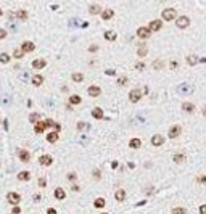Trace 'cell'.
I'll use <instances>...</instances> for the list:
<instances>
[{"label": "cell", "mask_w": 206, "mask_h": 214, "mask_svg": "<svg viewBox=\"0 0 206 214\" xmlns=\"http://www.w3.org/2000/svg\"><path fill=\"white\" fill-rule=\"evenodd\" d=\"M176 16H177V10H174V8H166V10H163V13H161V18L164 21H172Z\"/></svg>", "instance_id": "1"}, {"label": "cell", "mask_w": 206, "mask_h": 214, "mask_svg": "<svg viewBox=\"0 0 206 214\" xmlns=\"http://www.w3.org/2000/svg\"><path fill=\"white\" fill-rule=\"evenodd\" d=\"M190 24V18L189 16H179L176 20V26L179 27V29H185V27H189Z\"/></svg>", "instance_id": "2"}, {"label": "cell", "mask_w": 206, "mask_h": 214, "mask_svg": "<svg viewBox=\"0 0 206 214\" xmlns=\"http://www.w3.org/2000/svg\"><path fill=\"white\" fill-rule=\"evenodd\" d=\"M142 94H143V92L140 89H132L129 92V100L132 101V103H135V101H139L140 98H142Z\"/></svg>", "instance_id": "3"}, {"label": "cell", "mask_w": 206, "mask_h": 214, "mask_svg": "<svg viewBox=\"0 0 206 214\" xmlns=\"http://www.w3.org/2000/svg\"><path fill=\"white\" fill-rule=\"evenodd\" d=\"M137 36L140 37V39H148V37L151 36V31H150L147 26H140L137 29Z\"/></svg>", "instance_id": "4"}, {"label": "cell", "mask_w": 206, "mask_h": 214, "mask_svg": "<svg viewBox=\"0 0 206 214\" xmlns=\"http://www.w3.org/2000/svg\"><path fill=\"white\" fill-rule=\"evenodd\" d=\"M7 201L8 203H11L13 206H15V204H20V201H21V197L18 193H15V192H10L7 195Z\"/></svg>", "instance_id": "5"}, {"label": "cell", "mask_w": 206, "mask_h": 214, "mask_svg": "<svg viewBox=\"0 0 206 214\" xmlns=\"http://www.w3.org/2000/svg\"><path fill=\"white\" fill-rule=\"evenodd\" d=\"M180 132H182L180 126H172L169 131H167V137H169V138H177L180 135Z\"/></svg>", "instance_id": "6"}, {"label": "cell", "mask_w": 206, "mask_h": 214, "mask_svg": "<svg viewBox=\"0 0 206 214\" xmlns=\"http://www.w3.org/2000/svg\"><path fill=\"white\" fill-rule=\"evenodd\" d=\"M164 140L166 138L161 135V134H154V135L151 137V145H154V147H161L163 143H164Z\"/></svg>", "instance_id": "7"}, {"label": "cell", "mask_w": 206, "mask_h": 214, "mask_svg": "<svg viewBox=\"0 0 206 214\" xmlns=\"http://www.w3.org/2000/svg\"><path fill=\"white\" fill-rule=\"evenodd\" d=\"M21 50L24 53H29V52H34L36 50V45L32 44L31 40H26V42H23V45H21Z\"/></svg>", "instance_id": "8"}, {"label": "cell", "mask_w": 206, "mask_h": 214, "mask_svg": "<svg viewBox=\"0 0 206 214\" xmlns=\"http://www.w3.org/2000/svg\"><path fill=\"white\" fill-rule=\"evenodd\" d=\"M163 27V23L160 21V20H153L151 23L148 24V29L151 31V32H156V31H160Z\"/></svg>", "instance_id": "9"}, {"label": "cell", "mask_w": 206, "mask_h": 214, "mask_svg": "<svg viewBox=\"0 0 206 214\" xmlns=\"http://www.w3.org/2000/svg\"><path fill=\"white\" fill-rule=\"evenodd\" d=\"M52 163H53V160H52L50 155H40V156H39V164H42V166H50Z\"/></svg>", "instance_id": "10"}, {"label": "cell", "mask_w": 206, "mask_h": 214, "mask_svg": "<svg viewBox=\"0 0 206 214\" xmlns=\"http://www.w3.org/2000/svg\"><path fill=\"white\" fill-rule=\"evenodd\" d=\"M18 156H20V160L23 163H29L31 161V153L27 150H20V151H18Z\"/></svg>", "instance_id": "11"}, {"label": "cell", "mask_w": 206, "mask_h": 214, "mask_svg": "<svg viewBox=\"0 0 206 214\" xmlns=\"http://www.w3.org/2000/svg\"><path fill=\"white\" fill-rule=\"evenodd\" d=\"M42 84H44V76H42V74H34V76H32V85L40 87Z\"/></svg>", "instance_id": "12"}, {"label": "cell", "mask_w": 206, "mask_h": 214, "mask_svg": "<svg viewBox=\"0 0 206 214\" xmlns=\"http://www.w3.org/2000/svg\"><path fill=\"white\" fill-rule=\"evenodd\" d=\"M87 94L90 97H98L101 94V89L98 85H90V87H89V90H87Z\"/></svg>", "instance_id": "13"}, {"label": "cell", "mask_w": 206, "mask_h": 214, "mask_svg": "<svg viewBox=\"0 0 206 214\" xmlns=\"http://www.w3.org/2000/svg\"><path fill=\"white\" fill-rule=\"evenodd\" d=\"M45 66H47V61H45V60H42V58H37V60L32 61V68H34V69H42Z\"/></svg>", "instance_id": "14"}, {"label": "cell", "mask_w": 206, "mask_h": 214, "mask_svg": "<svg viewBox=\"0 0 206 214\" xmlns=\"http://www.w3.org/2000/svg\"><path fill=\"white\" fill-rule=\"evenodd\" d=\"M187 156L184 155V153H176L174 156H172V161L176 163V164H182V163H185Z\"/></svg>", "instance_id": "15"}, {"label": "cell", "mask_w": 206, "mask_h": 214, "mask_svg": "<svg viewBox=\"0 0 206 214\" xmlns=\"http://www.w3.org/2000/svg\"><path fill=\"white\" fill-rule=\"evenodd\" d=\"M182 110H184L185 113H193V111H195V105L190 103V101H184V103H182Z\"/></svg>", "instance_id": "16"}, {"label": "cell", "mask_w": 206, "mask_h": 214, "mask_svg": "<svg viewBox=\"0 0 206 214\" xmlns=\"http://www.w3.org/2000/svg\"><path fill=\"white\" fill-rule=\"evenodd\" d=\"M113 16H114V11H113V10H110V8H108V10H103V11H101V18H103L105 21L111 20Z\"/></svg>", "instance_id": "17"}, {"label": "cell", "mask_w": 206, "mask_h": 214, "mask_svg": "<svg viewBox=\"0 0 206 214\" xmlns=\"http://www.w3.org/2000/svg\"><path fill=\"white\" fill-rule=\"evenodd\" d=\"M196 63H200V58L196 57V55H189V57H187V64H190V66H195Z\"/></svg>", "instance_id": "18"}, {"label": "cell", "mask_w": 206, "mask_h": 214, "mask_svg": "<svg viewBox=\"0 0 206 214\" xmlns=\"http://www.w3.org/2000/svg\"><path fill=\"white\" fill-rule=\"evenodd\" d=\"M114 198H116V200H118V201H121V203H123V201H124V200H126V192H124V190H123V188H119V190H116V193H114Z\"/></svg>", "instance_id": "19"}, {"label": "cell", "mask_w": 206, "mask_h": 214, "mask_svg": "<svg viewBox=\"0 0 206 214\" xmlns=\"http://www.w3.org/2000/svg\"><path fill=\"white\" fill-rule=\"evenodd\" d=\"M92 116H93L95 119H103V118H105V114H103L101 108H93V110H92Z\"/></svg>", "instance_id": "20"}, {"label": "cell", "mask_w": 206, "mask_h": 214, "mask_svg": "<svg viewBox=\"0 0 206 214\" xmlns=\"http://www.w3.org/2000/svg\"><path fill=\"white\" fill-rule=\"evenodd\" d=\"M129 147H130V148H135V150H137V148L142 147V140H140V138H130Z\"/></svg>", "instance_id": "21"}, {"label": "cell", "mask_w": 206, "mask_h": 214, "mask_svg": "<svg viewBox=\"0 0 206 214\" xmlns=\"http://www.w3.org/2000/svg\"><path fill=\"white\" fill-rule=\"evenodd\" d=\"M116 37H118V36H116V32H114V31H106V32H105V40L114 42V40H116Z\"/></svg>", "instance_id": "22"}, {"label": "cell", "mask_w": 206, "mask_h": 214, "mask_svg": "<svg viewBox=\"0 0 206 214\" xmlns=\"http://www.w3.org/2000/svg\"><path fill=\"white\" fill-rule=\"evenodd\" d=\"M57 140H58V132H57V131H55V132H50L48 135H47V142H48V143H55Z\"/></svg>", "instance_id": "23"}, {"label": "cell", "mask_w": 206, "mask_h": 214, "mask_svg": "<svg viewBox=\"0 0 206 214\" xmlns=\"http://www.w3.org/2000/svg\"><path fill=\"white\" fill-rule=\"evenodd\" d=\"M31 174L27 172V171H21L20 174H18V180H21V182H26V180H29Z\"/></svg>", "instance_id": "24"}, {"label": "cell", "mask_w": 206, "mask_h": 214, "mask_svg": "<svg viewBox=\"0 0 206 214\" xmlns=\"http://www.w3.org/2000/svg\"><path fill=\"white\" fill-rule=\"evenodd\" d=\"M53 195H55V198H57V200H64V197H66V193H64L63 188H57Z\"/></svg>", "instance_id": "25"}, {"label": "cell", "mask_w": 206, "mask_h": 214, "mask_svg": "<svg viewBox=\"0 0 206 214\" xmlns=\"http://www.w3.org/2000/svg\"><path fill=\"white\" fill-rule=\"evenodd\" d=\"M16 18H18V20H21V21H26V20H27V11L18 10V11H16Z\"/></svg>", "instance_id": "26"}, {"label": "cell", "mask_w": 206, "mask_h": 214, "mask_svg": "<svg viewBox=\"0 0 206 214\" xmlns=\"http://www.w3.org/2000/svg\"><path fill=\"white\" fill-rule=\"evenodd\" d=\"M81 101H82V98L79 95H71V97H69V103H71V105H79Z\"/></svg>", "instance_id": "27"}, {"label": "cell", "mask_w": 206, "mask_h": 214, "mask_svg": "<svg viewBox=\"0 0 206 214\" xmlns=\"http://www.w3.org/2000/svg\"><path fill=\"white\" fill-rule=\"evenodd\" d=\"M100 11H101V8L98 5H90L89 7V13H90V15H98Z\"/></svg>", "instance_id": "28"}, {"label": "cell", "mask_w": 206, "mask_h": 214, "mask_svg": "<svg viewBox=\"0 0 206 214\" xmlns=\"http://www.w3.org/2000/svg\"><path fill=\"white\" fill-rule=\"evenodd\" d=\"M45 129H47V127H45L44 123H36V134H42Z\"/></svg>", "instance_id": "29"}, {"label": "cell", "mask_w": 206, "mask_h": 214, "mask_svg": "<svg viewBox=\"0 0 206 214\" xmlns=\"http://www.w3.org/2000/svg\"><path fill=\"white\" fill-rule=\"evenodd\" d=\"M71 77H73L74 82H82L84 81V74H81V73H74Z\"/></svg>", "instance_id": "30"}, {"label": "cell", "mask_w": 206, "mask_h": 214, "mask_svg": "<svg viewBox=\"0 0 206 214\" xmlns=\"http://www.w3.org/2000/svg\"><path fill=\"white\" fill-rule=\"evenodd\" d=\"M13 57H15L16 60H21L23 57H24V52H23L21 48H16L15 52H13Z\"/></svg>", "instance_id": "31"}, {"label": "cell", "mask_w": 206, "mask_h": 214, "mask_svg": "<svg viewBox=\"0 0 206 214\" xmlns=\"http://www.w3.org/2000/svg\"><path fill=\"white\" fill-rule=\"evenodd\" d=\"M8 61H10V55L5 53V52L0 53V63H8Z\"/></svg>", "instance_id": "32"}, {"label": "cell", "mask_w": 206, "mask_h": 214, "mask_svg": "<svg viewBox=\"0 0 206 214\" xmlns=\"http://www.w3.org/2000/svg\"><path fill=\"white\" fill-rule=\"evenodd\" d=\"M137 55H139V57H145V55H148V48L142 45V47L137 50Z\"/></svg>", "instance_id": "33"}, {"label": "cell", "mask_w": 206, "mask_h": 214, "mask_svg": "<svg viewBox=\"0 0 206 214\" xmlns=\"http://www.w3.org/2000/svg\"><path fill=\"white\" fill-rule=\"evenodd\" d=\"M153 68L154 69H163V68H164V63H163L161 60H156V61L153 63Z\"/></svg>", "instance_id": "34"}, {"label": "cell", "mask_w": 206, "mask_h": 214, "mask_svg": "<svg viewBox=\"0 0 206 214\" xmlns=\"http://www.w3.org/2000/svg\"><path fill=\"white\" fill-rule=\"evenodd\" d=\"M93 204H95V208H103V206H105V200H103V198H97Z\"/></svg>", "instance_id": "35"}, {"label": "cell", "mask_w": 206, "mask_h": 214, "mask_svg": "<svg viewBox=\"0 0 206 214\" xmlns=\"http://www.w3.org/2000/svg\"><path fill=\"white\" fill-rule=\"evenodd\" d=\"M172 214H187V209L185 208H174L172 209Z\"/></svg>", "instance_id": "36"}, {"label": "cell", "mask_w": 206, "mask_h": 214, "mask_svg": "<svg viewBox=\"0 0 206 214\" xmlns=\"http://www.w3.org/2000/svg\"><path fill=\"white\" fill-rule=\"evenodd\" d=\"M126 82H127V77H126V76H121V77L118 79V85H119V87H123Z\"/></svg>", "instance_id": "37"}, {"label": "cell", "mask_w": 206, "mask_h": 214, "mask_svg": "<svg viewBox=\"0 0 206 214\" xmlns=\"http://www.w3.org/2000/svg\"><path fill=\"white\" fill-rule=\"evenodd\" d=\"M37 119H39V113H32V114L29 116V121H31V123H37Z\"/></svg>", "instance_id": "38"}, {"label": "cell", "mask_w": 206, "mask_h": 214, "mask_svg": "<svg viewBox=\"0 0 206 214\" xmlns=\"http://www.w3.org/2000/svg\"><path fill=\"white\" fill-rule=\"evenodd\" d=\"M39 187H47V180H45V177H39Z\"/></svg>", "instance_id": "39"}, {"label": "cell", "mask_w": 206, "mask_h": 214, "mask_svg": "<svg viewBox=\"0 0 206 214\" xmlns=\"http://www.w3.org/2000/svg\"><path fill=\"white\" fill-rule=\"evenodd\" d=\"M87 126L89 124H86V123H82V121H81V123H77V129H79V131H84V129H87Z\"/></svg>", "instance_id": "40"}, {"label": "cell", "mask_w": 206, "mask_h": 214, "mask_svg": "<svg viewBox=\"0 0 206 214\" xmlns=\"http://www.w3.org/2000/svg\"><path fill=\"white\" fill-rule=\"evenodd\" d=\"M11 214H21V208L18 204H15V208L11 209Z\"/></svg>", "instance_id": "41"}, {"label": "cell", "mask_w": 206, "mask_h": 214, "mask_svg": "<svg viewBox=\"0 0 206 214\" xmlns=\"http://www.w3.org/2000/svg\"><path fill=\"white\" fill-rule=\"evenodd\" d=\"M76 179H77V177H76V174H74V172H69V174H68V180H69V182H74Z\"/></svg>", "instance_id": "42"}, {"label": "cell", "mask_w": 206, "mask_h": 214, "mask_svg": "<svg viewBox=\"0 0 206 214\" xmlns=\"http://www.w3.org/2000/svg\"><path fill=\"white\" fill-rule=\"evenodd\" d=\"M143 68H145V63L143 61H139L137 64H135V69H139V71H142Z\"/></svg>", "instance_id": "43"}, {"label": "cell", "mask_w": 206, "mask_h": 214, "mask_svg": "<svg viewBox=\"0 0 206 214\" xmlns=\"http://www.w3.org/2000/svg\"><path fill=\"white\" fill-rule=\"evenodd\" d=\"M100 174H101V172H100V169H93V177H95L97 180L100 179Z\"/></svg>", "instance_id": "44"}, {"label": "cell", "mask_w": 206, "mask_h": 214, "mask_svg": "<svg viewBox=\"0 0 206 214\" xmlns=\"http://www.w3.org/2000/svg\"><path fill=\"white\" fill-rule=\"evenodd\" d=\"M97 50H98V47H97V45H95V44H92V45H90V47H89V52H90V53H93V52H97Z\"/></svg>", "instance_id": "45"}, {"label": "cell", "mask_w": 206, "mask_h": 214, "mask_svg": "<svg viewBox=\"0 0 206 214\" xmlns=\"http://www.w3.org/2000/svg\"><path fill=\"white\" fill-rule=\"evenodd\" d=\"M5 37H7V31L5 29H0V40L5 39Z\"/></svg>", "instance_id": "46"}, {"label": "cell", "mask_w": 206, "mask_h": 214, "mask_svg": "<svg viewBox=\"0 0 206 214\" xmlns=\"http://www.w3.org/2000/svg\"><path fill=\"white\" fill-rule=\"evenodd\" d=\"M105 74H106V76H114V69H106V71H105Z\"/></svg>", "instance_id": "47"}, {"label": "cell", "mask_w": 206, "mask_h": 214, "mask_svg": "<svg viewBox=\"0 0 206 214\" xmlns=\"http://www.w3.org/2000/svg\"><path fill=\"white\" fill-rule=\"evenodd\" d=\"M200 214H206V204H201L200 206Z\"/></svg>", "instance_id": "48"}, {"label": "cell", "mask_w": 206, "mask_h": 214, "mask_svg": "<svg viewBox=\"0 0 206 214\" xmlns=\"http://www.w3.org/2000/svg\"><path fill=\"white\" fill-rule=\"evenodd\" d=\"M169 66H171V69H176L177 66H179V64H177V61H171V64H169Z\"/></svg>", "instance_id": "49"}, {"label": "cell", "mask_w": 206, "mask_h": 214, "mask_svg": "<svg viewBox=\"0 0 206 214\" xmlns=\"http://www.w3.org/2000/svg\"><path fill=\"white\" fill-rule=\"evenodd\" d=\"M198 182H200V184H206V175H203V177H198Z\"/></svg>", "instance_id": "50"}, {"label": "cell", "mask_w": 206, "mask_h": 214, "mask_svg": "<svg viewBox=\"0 0 206 214\" xmlns=\"http://www.w3.org/2000/svg\"><path fill=\"white\" fill-rule=\"evenodd\" d=\"M53 127H55V131H57V132L61 131V126H60V124H53Z\"/></svg>", "instance_id": "51"}, {"label": "cell", "mask_w": 206, "mask_h": 214, "mask_svg": "<svg viewBox=\"0 0 206 214\" xmlns=\"http://www.w3.org/2000/svg\"><path fill=\"white\" fill-rule=\"evenodd\" d=\"M47 214H57V209H53V208H50L48 211H47Z\"/></svg>", "instance_id": "52"}, {"label": "cell", "mask_w": 206, "mask_h": 214, "mask_svg": "<svg viewBox=\"0 0 206 214\" xmlns=\"http://www.w3.org/2000/svg\"><path fill=\"white\" fill-rule=\"evenodd\" d=\"M111 167H113V169H116V167H118V161H113V163H111Z\"/></svg>", "instance_id": "53"}, {"label": "cell", "mask_w": 206, "mask_h": 214, "mask_svg": "<svg viewBox=\"0 0 206 214\" xmlns=\"http://www.w3.org/2000/svg\"><path fill=\"white\" fill-rule=\"evenodd\" d=\"M71 190H73V192H79V187H77V185H73Z\"/></svg>", "instance_id": "54"}, {"label": "cell", "mask_w": 206, "mask_h": 214, "mask_svg": "<svg viewBox=\"0 0 206 214\" xmlns=\"http://www.w3.org/2000/svg\"><path fill=\"white\" fill-rule=\"evenodd\" d=\"M203 114L206 116V106H204V108H203Z\"/></svg>", "instance_id": "55"}, {"label": "cell", "mask_w": 206, "mask_h": 214, "mask_svg": "<svg viewBox=\"0 0 206 214\" xmlns=\"http://www.w3.org/2000/svg\"><path fill=\"white\" fill-rule=\"evenodd\" d=\"M3 15V11H2V8H0V16H2Z\"/></svg>", "instance_id": "56"}, {"label": "cell", "mask_w": 206, "mask_h": 214, "mask_svg": "<svg viewBox=\"0 0 206 214\" xmlns=\"http://www.w3.org/2000/svg\"><path fill=\"white\" fill-rule=\"evenodd\" d=\"M101 214H106V212H101Z\"/></svg>", "instance_id": "57"}]
</instances>
